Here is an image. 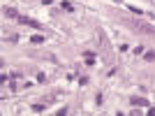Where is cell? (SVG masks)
Masks as SVG:
<instances>
[{"mask_svg":"<svg viewBox=\"0 0 155 116\" xmlns=\"http://www.w3.org/2000/svg\"><path fill=\"white\" fill-rule=\"evenodd\" d=\"M32 111H37V114H39V111H44V104H32Z\"/></svg>","mask_w":155,"mask_h":116,"instance_id":"obj_6","label":"cell"},{"mask_svg":"<svg viewBox=\"0 0 155 116\" xmlns=\"http://www.w3.org/2000/svg\"><path fill=\"white\" fill-rule=\"evenodd\" d=\"M5 16L14 19V16H19V14H16V9H14V7H7V9H5Z\"/></svg>","mask_w":155,"mask_h":116,"instance_id":"obj_3","label":"cell"},{"mask_svg":"<svg viewBox=\"0 0 155 116\" xmlns=\"http://www.w3.org/2000/svg\"><path fill=\"white\" fill-rule=\"evenodd\" d=\"M32 42H35V44H42V42H44V35H32Z\"/></svg>","mask_w":155,"mask_h":116,"instance_id":"obj_4","label":"cell"},{"mask_svg":"<svg viewBox=\"0 0 155 116\" xmlns=\"http://www.w3.org/2000/svg\"><path fill=\"white\" fill-rule=\"evenodd\" d=\"M130 12H132V14H139V16H141V9H139V7H134V5H130Z\"/></svg>","mask_w":155,"mask_h":116,"instance_id":"obj_5","label":"cell"},{"mask_svg":"<svg viewBox=\"0 0 155 116\" xmlns=\"http://www.w3.org/2000/svg\"><path fill=\"white\" fill-rule=\"evenodd\" d=\"M19 21L23 23V26H32V28H42V23L35 19H28V16H19Z\"/></svg>","mask_w":155,"mask_h":116,"instance_id":"obj_2","label":"cell"},{"mask_svg":"<svg viewBox=\"0 0 155 116\" xmlns=\"http://www.w3.org/2000/svg\"><path fill=\"white\" fill-rule=\"evenodd\" d=\"M146 60H155V51H146Z\"/></svg>","mask_w":155,"mask_h":116,"instance_id":"obj_7","label":"cell"},{"mask_svg":"<svg viewBox=\"0 0 155 116\" xmlns=\"http://www.w3.org/2000/svg\"><path fill=\"white\" fill-rule=\"evenodd\" d=\"M130 104H132V107H148V100H146V97L134 95V97H130Z\"/></svg>","mask_w":155,"mask_h":116,"instance_id":"obj_1","label":"cell"}]
</instances>
